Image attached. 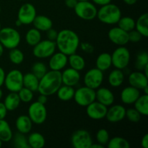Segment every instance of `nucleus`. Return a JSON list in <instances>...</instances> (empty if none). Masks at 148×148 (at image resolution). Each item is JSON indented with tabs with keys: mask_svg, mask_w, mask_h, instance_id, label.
<instances>
[{
	"mask_svg": "<svg viewBox=\"0 0 148 148\" xmlns=\"http://www.w3.org/2000/svg\"><path fill=\"white\" fill-rule=\"evenodd\" d=\"M0 13H1V7H0Z\"/></svg>",
	"mask_w": 148,
	"mask_h": 148,
	"instance_id": "61",
	"label": "nucleus"
},
{
	"mask_svg": "<svg viewBox=\"0 0 148 148\" xmlns=\"http://www.w3.org/2000/svg\"><path fill=\"white\" fill-rule=\"evenodd\" d=\"M68 64L71 68L76 70L80 71L83 70L85 67V60L82 56L77 54L76 53L68 56Z\"/></svg>",
	"mask_w": 148,
	"mask_h": 148,
	"instance_id": "27",
	"label": "nucleus"
},
{
	"mask_svg": "<svg viewBox=\"0 0 148 148\" xmlns=\"http://www.w3.org/2000/svg\"><path fill=\"white\" fill-rule=\"evenodd\" d=\"M115 96L111 90L107 88H98L95 90V101H98L106 106H110L114 104Z\"/></svg>",
	"mask_w": 148,
	"mask_h": 148,
	"instance_id": "20",
	"label": "nucleus"
},
{
	"mask_svg": "<svg viewBox=\"0 0 148 148\" xmlns=\"http://www.w3.org/2000/svg\"><path fill=\"white\" fill-rule=\"evenodd\" d=\"M55 43L59 51L69 56L76 53L79 47L80 40L79 36L75 31L69 29H63L58 32Z\"/></svg>",
	"mask_w": 148,
	"mask_h": 148,
	"instance_id": "1",
	"label": "nucleus"
},
{
	"mask_svg": "<svg viewBox=\"0 0 148 148\" xmlns=\"http://www.w3.org/2000/svg\"><path fill=\"white\" fill-rule=\"evenodd\" d=\"M128 82L130 85L140 90L148 86V77L143 71H135L129 74Z\"/></svg>",
	"mask_w": 148,
	"mask_h": 148,
	"instance_id": "17",
	"label": "nucleus"
},
{
	"mask_svg": "<svg viewBox=\"0 0 148 148\" xmlns=\"http://www.w3.org/2000/svg\"><path fill=\"white\" fill-rule=\"evenodd\" d=\"M1 23H0V30H1Z\"/></svg>",
	"mask_w": 148,
	"mask_h": 148,
	"instance_id": "60",
	"label": "nucleus"
},
{
	"mask_svg": "<svg viewBox=\"0 0 148 148\" xmlns=\"http://www.w3.org/2000/svg\"><path fill=\"white\" fill-rule=\"evenodd\" d=\"M32 24H33L35 28L40 32H46L53 27L52 20L49 17L43 14L36 15Z\"/></svg>",
	"mask_w": 148,
	"mask_h": 148,
	"instance_id": "23",
	"label": "nucleus"
},
{
	"mask_svg": "<svg viewBox=\"0 0 148 148\" xmlns=\"http://www.w3.org/2000/svg\"><path fill=\"white\" fill-rule=\"evenodd\" d=\"M37 15L36 9L33 4L25 3L20 7L17 13V20L22 25H30Z\"/></svg>",
	"mask_w": 148,
	"mask_h": 148,
	"instance_id": "13",
	"label": "nucleus"
},
{
	"mask_svg": "<svg viewBox=\"0 0 148 148\" xmlns=\"http://www.w3.org/2000/svg\"><path fill=\"white\" fill-rule=\"evenodd\" d=\"M106 145L108 148H130V147L128 140L121 137H114L110 139Z\"/></svg>",
	"mask_w": 148,
	"mask_h": 148,
	"instance_id": "36",
	"label": "nucleus"
},
{
	"mask_svg": "<svg viewBox=\"0 0 148 148\" xmlns=\"http://www.w3.org/2000/svg\"><path fill=\"white\" fill-rule=\"evenodd\" d=\"M62 85V74L59 71L50 70L39 79L38 91L47 96L56 93Z\"/></svg>",
	"mask_w": 148,
	"mask_h": 148,
	"instance_id": "2",
	"label": "nucleus"
},
{
	"mask_svg": "<svg viewBox=\"0 0 148 148\" xmlns=\"http://www.w3.org/2000/svg\"><path fill=\"white\" fill-rule=\"evenodd\" d=\"M90 1V0H77V1Z\"/></svg>",
	"mask_w": 148,
	"mask_h": 148,
	"instance_id": "59",
	"label": "nucleus"
},
{
	"mask_svg": "<svg viewBox=\"0 0 148 148\" xmlns=\"http://www.w3.org/2000/svg\"><path fill=\"white\" fill-rule=\"evenodd\" d=\"M15 25L17 26V27H20V26H21L22 25L21 22H20L19 20H17L15 21Z\"/></svg>",
	"mask_w": 148,
	"mask_h": 148,
	"instance_id": "56",
	"label": "nucleus"
},
{
	"mask_svg": "<svg viewBox=\"0 0 148 148\" xmlns=\"http://www.w3.org/2000/svg\"><path fill=\"white\" fill-rule=\"evenodd\" d=\"M33 124L30 119L27 115H21L16 119L15 126L17 132L23 134H28L33 128Z\"/></svg>",
	"mask_w": 148,
	"mask_h": 148,
	"instance_id": "22",
	"label": "nucleus"
},
{
	"mask_svg": "<svg viewBox=\"0 0 148 148\" xmlns=\"http://www.w3.org/2000/svg\"><path fill=\"white\" fill-rule=\"evenodd\" d=\"M17 94H18L20 101L25 103L31 102L33 98V96H34L33 91L29 90L28 88H25V87H23L17 92Z\"/></svg>",
	"mask_w": 148,
	"mask_h": 148,
	"instance_id": "41",
	"label": "nucleus"
},
{
	"mask_svg": "<svg viewBox=\"0 0 148 148\" xmlns=\"http://www.w3.org/2000/svg\"><path fill=\"white\" fill-rule=\"evenodd\" d=\"M47 66L44 63L40 62H36L33 64L31 67V72L36 75L39 79L46 73L47 72Z\"/></svg>",
	"mask_w": 148,
	"mask_h": 148,
	"instance_id": "40",
	"label": "nucleus"
},
{
	"mask_svg": "<svg viewBox=\"0 0 148 148\" xmlns=\"http://www.w3.org/2000/svg\"><path fill=\"white\" fill-rule=\"evenodd\" d=\"M128 36L129 41L132 42V43H137V42L140 41L143 37L137 30H134V29L129 32Z\"/></svg>",
	"mask_w": 148,
	"mask_h": 148,
	"instance_id": "44",
	"label": "nucleus"
},
{
	"mask_svg": "<svg viewBox=\"0 0 148 148\" xmlns=\"http://www.w3.org/2000/svg\"><path fill=\"white\" fill-rule=\"evenodd\" d=\"M126 108L124 106L116 104L110 106L107 110L106 118L109 122L117 123L121 121L126 117Z\"/></svg>",
	"mask_w": 148,
	"mask_h": 148,
	"instance_id": "16",
	"label": "nucleus"
},
{
	"mask_svg": "<svg viewBox=\"0 0 148 148\" xmlns=\"http://www.w3.org/2000/svg\"><path fill=\"white\" fill-rule=\"evenodd\" d=\"M95 138H96L97 143L102 145L105 147L108 144V141L110 140L109 133H108V132L106 129H100L97 132Z\"/></svg>",
	"mask_w": 148,
	"mask_h": 148,
	"instance_id": "42",
	"label": "nucleus"
},
{
	"mask_svg": "<svg viewBox=\"0 0 148 148\" xmlns=\"http://www.w3.org/2000/svg\"><path fill=\"white\" fill-rule=\"evenodd\" d=\"M65 5L71 9H74L77 4V0H65Z\"/></svg>",
	"mask_w": 148,
	"mask_h": 148,
	"instance_id": "49",
	"label": "nucleus"
},
{
	"mask_svg": "<svg viewBox=\"0 0 148 148\" xmlns=\"http://www.w3.org/2000/svg\"><path fill=\"white\" fill-rule=\"evenodd\" d=\"M4 48L3 47V46L1 45V43H0V57H1V56L3 55V53H4Z\"/></svg>",
	"mask_w": 148,
	"mask_h": 148,
	"instance_id": "55",
	"label": "nucleus"
},
{
	"mask_svg": "<svg viewBox=\"0 0 148 148\" xmlns=\"http://www.w3.org/2000/svg\"><path fill=\"white\" fill-rule=\"evenodd\" d=\"M38 102L42 104H46L48 101V96L46 95H43V94H40L39 95V96L38 97V99H37Z\"/></svg>",
	"mask_w": 148,
	"mask_h": 148,
	"instance_id": "50",
	"label": "nucleus"
},
{
	"mask_svg": "<svg viewBox=\"0 0 148 148\" xmlns=\"http://www.w3.org/2000/svg\"><path fill=\"white\" fill-rule=\"evenodd\" d=\"M111 1L112 0H92L93 4H95V5L101 6V7L109 4V3L111 2Z\"/></svg>",
	"mask_w": 148,
	"mask_h": 148,
	"instance_id": "48",
	"label": "nucleus"
},
{
	"mask_svg": "<svg viewBox=\"0 0 148 148\" xmlns=\"http://www.w3.org/2000/svg\"><path fill=\"white\" fill-rule=\"evenodd\" d=\"M13 137V132L10 124L4 119H0V140L3 143H8Z\"/></svg>",
	"mask_w": 148,
	"mask_h": 148,
	"instance_id": "32",
	"label": "nucleus"
},
{
	"mask_svg": "<svg viewBox=\"0 0 148 148\" xmlns=\"http://www.w3.org/2000/svg\"><path fill=\"white\" fill-rule=\"evenodd\" d=\"M108 107L95 101L86 106V114L89 118L93 120H101L106 118Z\"/></svg>",
	"mask_w": 148,
	"mask_h": 148,
	"instance_id": "14",
	"label": "nucleus"
},
{
	"mask_svg": "<svg viewBox=\"0 0 148 148\" xmlns=\"http://www.w3.org/2000/svg\"><path fill=\"white\" fill-rule=\"evenodd\" d=\"M2 143H3V142L1 141V140H0V147H1V146H2Z\"/></svg>",
	"mask_w": 148,
	"mask_h": 148,
	"instance_id": "58",
	"label": "nucleus"
},
{
	"mask_svg": "<svg viewBox=\"0 0 148 148\" xmlns=\"http://www.w3.org/2000/svg\"><path fill=\"white\" fill-rule=\"evenodd\" d=\"M148 65V54L146 51H140L137 53L136 57L134 66L139 71H143Z\"/></svg>",
	"mask_w": 148,
	"mask_h": 148,
	"instance_id": "39",
	"label": "nucleus"
},
{
	"mask_svg": "<svg viewBox=\"0 0 148 148\" xmlns=\"http://www.w3.org/2000/svg\"><path fill=\"white\" fill-rule=\"evenodd\" d=\"M20 99L17 92H10L4 98V104L8 111H13L17 109L20 104Z\"/></svg>",
	"mask_w": 148,
	"mask_h": 148,
	"instance_id": "26",
	"label": "nucleus"
},
{
	"mask_svg": "<svg viewBox=\"0 0 148 148\" xmlns=\"http://www.w3.org/2000/svg\"><path fill=\"white\" fill-rule=\"evenodd\" d=\"M41 33L38 29L30 28L27 31L25 35V40L30 46H34L41 40Z\"/></svg>",
	"mask_w": 148,
	"mask_h": 148,
	"instance_id": "34",
	"label": "nucleus"
},
{
	"mask_svg": "<svg viewBox=\"0 0 148 148\" xmlns=\"http://www.w3.org/2000/svg\"><path fill=\"white\" fill-rule=\"evenodd\" d=\"M90 148H104V146L102 145L99 144V143H97L96 144H94V143H92Z\"/></svg>",
	"mask_w": 148,
	"mask_h": 148,
	"instance_id": "54",
	"label": "nucleus"
},
{
	"mask_svg": "<svg viewBox=\"0 0 148 148\" xmlns=\"http://www.w3.org/2000/svg\"><path fill=\"white\" fill-rule=\"evenodd\" d=\"M104 79L103 72L98 68H92L87 71L84 76V83L85 86L93 90L98 89L101 86Z\"/></svg>",
	"mask_w": 148,
	"mask_h": 148,
	"instance_id": "12",
	"label": "nucleus"
},
{
	"mask_svg": "<svg viewBox=\"0 0 148 148\" xmlns=\"http://www.w3.org/2000/svg\"><path fill=\"white\" fill-rule=\"evenodd\" d=\"M79 47L84 52L88 53H92L94 51V47L92 44L89 43H80Z\"/></svg>",
	"mask_w": 148,
	"mask_h": 148,
	"instance_id": "45",
	"label": "nucleus"
},
{
	"mask_svg": "<svg viewBox=\"0 0 148 148\" xmlns=\"http://www.w3.org/2000/svg\"><path fill=\"white\" fill-rule=\"evenodd\" d=\"M141 114L134 108H131L126 110V117L131 122H139L140 121V119H141Z\"/></svg>",
	"mask_w": 148,
	"mask_h": 148,
	"instance_id": "43",
	"label": "nucleus"
},
{
	"mask_svg": "<svg viewBox=\"0 0 148 148\" xmlns=\"http://www.w3.org/2000/svg\"><path fill=\"white\" fill-rule=\"evenodd\" d=\"M46 36H47V39H49V40H53V41H55L56 38H57L58 32L51 27V28L49 29V30L46 31Z\"/></svg>",
	"mask_w": 148,
	"mask_h": 148,
	"instance_id": "46",
	"label": "nucleus"
},
{
	"mask_svg": "<svg viewBox=\"0 0 148 148\" xmlns=\"http://www.w3.org/2000/svg\"><path fill=\"white\" fill-rule=\"evenodd\" d=\"M96 68L102 72L108 70L112 66V60H111V54L106 52L100 53L95 60Z\"/></svg>",
	"mask_w": 148,
	"mask_h": 148,
	"instance_id": "25",
	"label": "nucleus"
},
{
	"mask_svg": "<svg viewBox=\"0 0 148 148\" xmlns=\"http://www.w3.org/2000/svg\"><path fill=\"white\" fill-rule=\"evenodd\" d=\"M121 17V11L116 4L109 3L98 10L97 17L101 23L106 25L117 24Z\"/></svg>",
	"mask_w": 148,
	"mask_h": 148,
	"instance_id": "3",
	"label": "nucleus"
},
{
	"mask_svg": "<svg viewBox=\"0 0 148 148\" xmlns=\"http://www.w3.org/2000/svg\"><path fill=\"white\" fill-rule=\"evenodd\" d=\"M56 49L55 41L49 39L41 40L33 46V54L38 59H47L56 52Z\"/></svg>",
	"mask_w": 148,
	"mask_h": 148,
	"instance_id": "8",
	"label": "nucleus"
},
{
	"mask_svg": "<svg viewBox=\"0 0 148 148\" xmlns=\"http://www.w3.org/2000/svg\"><path fill=\"white\" fill-rule=\"evenodd\" d=\"M134 108L142 116H148V94H143L134 103Z\"/></svg>",
	"mask_w": 148,
	"mask_h": 148,
	"instance_id": "30",
	"label": "nucleus"
},
{
	"mask_svg": "<svg viewBox=\"0 0 148 148\" xmlns=\"http://www.w3.org/2000/svg\"><path fill=\"white\" fill-rule=\"evenodd\" d=\"M135 28L143 37L148 36V13L141 14L135 21Z\"/></svg>",
	"mask_w": 148,
	"mask_h": 148,
	"instance_id": "31",
	"label": "nucleus"
},
{
	"mask_svg": "<svg viewBox=\"0 0 148 148\" xmlns=\"http://www.w3.org/2000/svg\"><path fill=\"white\" fill-rule=\"evenodd\" d=\"M74 10L76 15L82 20H92L97 17L98 9L90 1H78Z\"/></svg>",
	"mask_w": 148,
	"mask_h": 148,
	"instance_id": "5",
	"label": "nucleus"
},
{
	"mask_svg": "<svg viewBox=\"0 0 148 148\" xmlns=\"http://www.w3.org/2000/svg\"><path fill=\"white\" fill-rule=\"evenodd\" d=\"M92 143L90 134L85 130H77L71 137V144L75 148H90Z\"/></svg>",
	"mask_w": 148,
	"mask_h": 148,
	"instance_id": "11",
	"label": "nucleus"
},
{
	"mask_svg": "<svg viewBox=\"0 0 148 148\" xmlns=\"http://www.w3.org/2000/svg\"><path fill=\"white\" fill-rule=\"evenodd\" d=\"M29 118L33 124H42L47 118V109L44 104L36 101L32 103L28 108Z\"/></svg>",
	"mask_w": 148,
	"mask_h": 148,
	"instance_id": "10",
	"label": "nucleus"
},
{
	"mask_svg": "<svg viewBox=\"0 0 148 148\" xmlns=\"http://www.w3.org/2000/svg\"><path fill=\"white\" fill-rule=\"evenodd\" d=\"M4 85L10 92H17L23 87V74L19 69H12L5 75Z\"/></svg>",
	"mask_w": 148,
	"mask_h": 148,
	"instance_id": "7",
	"label": "nucleus"
},
{
	"mask_svg": "<svg viewBox=\"0 0 148 148\" xmlns=\"http://www.w3.org/2000/svg\"><path fill=\"white\" fill-rule=\"evenodd\" d=\"M109 40L118 46H126L129 43L128 33L119 27H114L108 33Z\"/></svg>",
	"mask_w": 148,
	"mask_h": 148,
	"instance_id": "15",
	"label": "nucleus"
},
{
	"mask_svg": "<svg viewBox=\"0 0 148 148\" xmlns=\"http://www.w3.org/2000/svg\"><path fill=\"white\" fill-rule=\"evenodd\" d=\"M39 79L32 72L23 75V87L28 88L33 92L38 91Z\"/></svg>",
	"mask_w": 148,
	"mask_h": 148,
	"instance_id": "28",
	"label": "nucleus"
},
{
	"mask_svg": "<svg viewBox=\"0 0 148 148\" xmlns=\"http://www.w3.org/2000/svg\"><path fill=\"white\" fill-rule=\"evenodd\" d=\"M73 98L77 105L86 107L95 101V90L85 85L80 87L75 90Z\"/></svg>",
	"mask_w": 148,
	"mask_h": 148,
	"instance_id": "9",
	"label": "nucleus"
},
{
	"mask_svg": "<svg viewBox=\"0 0 148 148\" xmlns=\"http://www.w3.org/2000/svg\"><path fill=\"white\" fill-rule=\"evenodd\" d=\"M117 24L118 27L125 30L127 33L135 29V20L132 17L129 16H125V17L121 16Z\"/></svg>",
	"mask_w": 148,
	"mask_h": 148,
	"instance_id": "35",
	"label": "nucleus"
},
{
	"mask_svg": "<svg viewBox=\"0 0 148 148\" xmlns=\"http://www.w3.org/2000/svg\"><path fill=\"white\" fill-rule=\"evenodd\" d=\"M21 41L20 34L15 28L11 27H1L0 30V43L7 49L17 48Z\"/></svg>",
	"mask_w": 148,
	"mask_h": 148,
	"instance_id": "4",
	"label": "nucleus"
},
{
	"mask_svg": "<svg viewBox=\"0 0 148 148\" xmlns=\"http://www.w3.org/2000/svg\"><path fill=\"white\" fill-rule=\"evenodd\" d=\"M12 140L14 147L17 148H30L27 143V138L25 134L17 132L15 135H13Z\"/></svg>",
	"mask_w": 148,
	"mask_h": 148,
	"instance_id": "38",
	"label": "nucleus"
},
{
	"mask_svg": "<svg viewBox=\"0 0 148 148\" xmlns=\"http://www.w3.org/2000/svg\"><path fill=\"white\" fill-rule=\"evenodd\" d=\"M9 59L12 64L19 65L23 63L24 61V53L20 49H17V47L10 49V51L9 52Z\"/></svg>",
	"mask_w": 148,
	"mask_h": 148,
	"instance_id": "37",
	"label": "nucleus"
},
{
	"mask_svg": "<svg viewBox=\"0 0 148 148\" xmlns=\"http://www.w3.org/2000/svg\"><path fill=\"white\" fill-rule=\"evenodd\" d=\"M141 146L143 148H148V134H145L141 140Z\"/></svg>",
	"mask_w": 148,
	"mask_h": 148,
	"instance_id": "52",
	"label": "nucleus"
},
{
	"mask_svg": "<svg viewBox=\"0 0 148 148\" xmlns=\"http://www.w3.org/2000/svg\"><path fill=\"white\" fill-rule=\"evenodd\" d=\"M137 1L138 0H123V1L125 4H127V5H134V4L137 3Z\"/></svg>",
	"mask_w": 148,
	"mask_h": 148,
	"instance_id": "53",
	"label": "nucleus"
},
{
	"mask_svg": "<svg viewBox=\"0 0 148 148\" xmlns=\"http://www.w3.org/2000/svg\"><path fill=\"white\" fill-rule=\"evenodd\" d=\"M2 96H3V91L1 89V88H0V100L2 98Z\"/></svg>",
	"mask_w": 148,
	"mask_h": 148,
	"instance_id": "57",
	"label": "nucleus"
},
{
	"mask_svg": "<svg viewBox=\"0 0 148 148\" xmlns=\"http://www.w3.org/2000/svg\"><path fill=\"white\" fill-rule=\"evenodd\" d=\"M130 52L125 46H119L111 54L112 65L116 69H124L128 66L130 62Z\"/></svg>",
	"mask_w": 148,
	"mask_h": 148,
	"instance_id": "6",
	"label": "nucleus"
},
{
	"mask_svg": "<svg viewBox=\"0 0 148 148\" xmlns=\"http://www.w3.org/2000/svg\"><path fill=\"white\" fill-rule=\"evenodd\" d=\"M27 138L30 148H42L46 144V140L40 133L33 132Z\"/></svg>",
	"mask_w": 148,
	"mask_h": 148,
	"instance_id": "29",
	"label": "nucleus"
},
{
	"mask_svg": "<svg viewBox=\"0 0 148 148\" xmlns=\"http://www.w3.org/2000/svg\"><path fill=\"white\" fill-rule=\"evenodd\" d=\"M7 109L4 106V103L0 102V119H4L7 116Z\"/></svg>",
	"mask_w": 148,
	"mask_h": 148,
	"instance_id": "47",
	"label": "nucleus"
},
{
	"mask_svg": "<svg viewBox=\"0 0 148 148\" xmlns=\"http://www.w3.org/2000/svg\"><path fill=\"white\" fill-rule=\"evenodd\" d=\"M140 90L134 87L127 86L124 88L121 92V102L126 105H131L137 101V98L140 97Z\"/></svg>",
	"mask_w": 148,
	"mask_h": 148,
	"instance_id": "21",
	"label": "nucleus"
},
{
	"mask_svg": "<svg viewBox=\"0 0 148 148\" xmlns=\"http://www.w3.org/2000/svg\"><path fill=\"white\" fill-rule=\"evenodd\" d=\"M125 74L122 69H114L109 73L108 81L109 85L113 88H119L124 82Z\"/></svg>",
	"mask_w": 148,
	"mask_h": 148,
	"instance_id": "24",
	"label": "nucleus"
},
{
	"mask_svg": "<svg viewBox=\"0 0 148 148\" xmlns=\"http://www.w3.org/2000/svg\"><path fill=\"white\" fill-rule=\"evenodd\" d=\"M61 74L62 85L74 87L77 85L80 80V74L79 71L71 67L64 69V71L61 72Z\"/></svg>",
	"mask_w": 148,
	"mask_h": 148,
	"instance_id": "19",
	"label": "nucleus"
},
{
	"mask_svg": "<svg viewBox=\"0 0 148 148\" xmlns=\"http://www.w3.org/2000/svg\"><path fill=\"white\" fill-rule=\"evenodd\" d=\"M19 1H23V0H19Z\"/></svg>",
	"mask_w": 148,
	"mask_h": 148,
	"instance_id": "62",
	"label": "nucleus"
},
{
	"mask_svg": "<svg viewBox=\"0 0 148 148\" xmlns=\"http://www.w3.org/2000/svg\"><path fill=\"white\" fill-rule=\"evenodd\" d=\"M5 71L4 70L2 67L0 66V88L4 85V79H5Z\"/></svg>",
	"mask_w": 148,
	"mask_h": 148,
	"instance_id": "51",
	"label": "nucleus"
},
{
	"mask_svg": "<svg viewBox=\"0 0 148 148\" xmlns=\"http://www.w3.org/2000/svg\"><path fill=\"white\" fill-rule=\"evenodd\" d=\"M49 66L51 70L61 72L65 69L68 64V56L62 52H55L50 56Z\"/></svg>",
	"mask_w": 148,
	"mask_h": 148,
	"instance_id": "18",
	"label": "nucleus"
},
{
	"mask_svg": "<svg viewBox=\"0 0 148 148\" xmlns=\"http://www.w3.org/2000/svg\"><path fill=\"white\" fill-rule=\"evenodd\" d=\"M75 90L74 87L63 85L59 88L56 93L59 100L62 101H69L73 99Z\"/></svg>",
	"mask_w": 148,
	"mask_h": 148,
	"instance_id": "33",
	"label": "nucleus"
}]
</instances>
